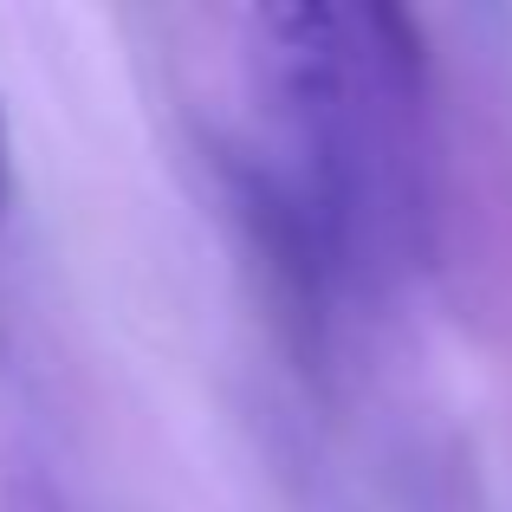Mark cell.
<instances>
[{
  "mask_svg": "<svg viewBox=\"0 0 512 512\" xmlns=\"http://www.w3.org/2000/svg\"><path fill=\"white\" fill-rule=\"evenodd\" d=\"M7 182L13 169H7V104H0V214H7Z\"/></svg>",
  "mask_w": 512,
  "mask_h": 512,
  "instance_id": "obj_1",
  "label": "cell"
}]
</instances>
